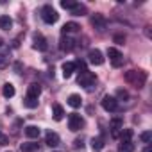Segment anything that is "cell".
Here are the masks:
<instances>
[{
  "instance_id": "obj_17",
  "label": "cell",
  "mask_w": 152,
  "mask_h": 152,
  "mask_svg": "<svg viewBox=\"0 0 152 152\" xmlns=\"http://www.w3.org/2000/svg\"><path fill=\"white\" fill-rule=\"evenodd\" d=\"M39 132H41V131H39L38 125H27V127H25V136H27V138H32V140H34V138H39Z\"/></svg>"
},
{
  "instance_id": "obj_24",
  "label": "cell",
  "mask_w": 152,
  "mask_h": 152,
  "mask_svg": "<svg viewBox=\"0 0 152 152\" xmlns=\"http://www.w3.org/2000/svg\"><path fill=\"white\" fill-rule=\"evenodd\" d=\"M22 152H36L38 150V143H32V141H29V143H22Z\"/></svg>"
},
{
  "instance_id": "obj_13",
  "label": "cell",
  "mask_w": 152,
  "mask_h": 152,
  "mask_svg": "<svg viewBox=\"0 0 152 152\" xmlns=\"http://www.w3.org/2000/svg\"><path fill=\"white\" fill-rule=\"evenodd\" d=\"M59 134H56V132H52V131H48L47 132V138H45V143L48 145V147H57L59 145Z\"/></svg>"
},
{
  "instance_id": "obj_2",
  "label": "cell",
  "mask_w": 152,
  "mask_h": 152,
  "mask_svg": "<svg viewBox=\"0 0 152 152\" xmlns=\"http://www.w3.org/2000/svg\"><path fill=\"white\" fill-rule=\"evenodd\" d=\"M77 83H79L81 86H84V88H90V86H93V84L97 83V75H95L93 72H90V70H83V72L79 73Z\"/></svg>"
},
{
  "instance_id": "obj_35",
  "label": "cell",
  "mask_w": 152,
  "mask_h": 152,
  "mask_svg": "<svg viewBox=\"0 0 152 152\" xmlns=\"http://www.w3.org/2000/svg\"><path fill=\"white\" fill-rule=\"evenodd\" d=\"M2 45H4V39H2V38H0V47H2Z\"/></svg>"
},
{
  "instance_id": "obj_26",
  "label": "cell",
  "mask_w": 152,
  "mask_h": 152,
  "mask_svg": "<svg viewBox=\"0 0 152 152\" xmlns=\"http://www.w3.org/2000/svg\"><path fill=\"white\" fill-rule=\"evenodd\" d=\"M77 4H79V2H75V0H61V7H63V9H68V11H72Z\"/></svg>"
},
{
  "instance_id": "obj_18",
  "label": "cell",
  "mask_w": 152,
  "mask_h": 152,
  "mask_svg": "<svg viewBox=\"0 0 152 152\" xmlns=\"http://www.w3.org/2000/svg\"><path fill=\"white\" fill-rule=\"evenodd\" d=\"M91 148H93L95 152H100V150L104 148V138H102V136L91 138Z\"/></svg>"
},
{
  "instance_id": "obj_6",
  "label": "cell",
  "mask_w": 152,
  "mask_h": 152,
  "mask_svg": "<svg viewBox=\"0 0 152 152\" xmlns=\"http://www.w3.org/2000/svg\"><path fill=\"white\" fill-rule=\"evenodd\" d=\"M107 57H109V61L113 63V66H122V63H124V56H122V52L118 50V48H107Z\"/></svg>"
},
{
  "instance_id": "obj_34",
  "label": "cell",
  "mask_w": 152,
  "mask_h": 152,
  "mask_svg": "<svg viewBox=\"0 0 152 152\" xmlns=\"http://www.w3.org/2000/svg\"><path fill=\"white\" fill-rule=\"evenodd\" d=\"M143 152H152V148H150V147H145V148H143Z\"/></svg>"
},
{
  "instance_id": "obj_23",
  "label": "cell",
  "mask_w": 152,
  "mask_h": 152,
  "mask_svg": "<svg viewBox=\"0 0 152 152\" xmlns=\"http://www.w3.org/2000/svg\"><path fill=\"white\" fill-rule=\"evenodd\" d=\"M86 6H83V4H77V6H75L73 9H72V15L73 16H83V15H86Z\"/></svg>"
},
{
  "instance_id": "obj_20",
  "label": "cell",
  "mask_w": 152,
  "mask_h": 152,
  "mask_svg": "<svg viewBox=\"0 0 152 152\" xmlns=\"http://www.w3.org/2000/svg\"><path fill=\"white\" fill-rule=\"evenodd\" d=\"M11 27H13V20H11L7 15L0 16V29H4V31H9Z\"/></svg>"
},
{
  "instance_id": "obj_33",
  "label": "cell",
  "mask_w": 152,
  "mask_h": 152,
  "mask_svg": "<svg viewBox=\"0 0 152 152\" xmlns=\"http://www.w3.org/2000/svg\"><path fill=\"white\" fill-rule=\"evenodd\" d=\"M73 147H75V148H83V147H84V143H83V140H81V138H77V140H75V141H73Z\"/></svg>"
},
{
  "instance_id": "obj_25",
  "label": "cell",
  "mask_w": 152,
  "mask_h": 152,
  "mask_svg": "<svg viewBox=\"0 0 152 152\" xmlns=\"http://www.w3.org/2000/svg\"><path fill=\"white\" fill-rule=\"evenodd\" d=\"M132 150H134V143L132 141L120 143V147H118V152H132Z\"/></svg>"
},
{
  "instance_id": "obj_31",
  "label": "cell",
  "mask_w": 152,
  "mask_h": 152,
  "mask_svg": "<svg viewBox=\"0 0 152 152\" xmlns=\"http://www.w3.org/2000/svg\"><path fill=\"white\" fill-rule=\"evenodd\" d=\"M115 41H116L118 45H124V41H125V36H122V34H116V36H115Z\"/></svg>"
},
{
  "instance_id": "obj_19",
  "label": "cell",
  "mask_w": 152,
  "mask_h": 152,
  "mask_svg": "<svg viewBox=\"0 0 152 152\" xmlns=\"http://www.w3.org/2000/svg\"><path fill=\"white\" fill-rule=\"evenodd\" d=\"M68 104H70L72 107H81V104H83V99H81V95H77V93L70 95V97H68Z\"/></svg>"
},
{
  "instance_id": "obj_16",
  "label": "cell",
  "mask_w": 152,
  "mask_h": 152,
  "mask_svg": "<svg viewBox=\"0 0 152 152\" xmlns=\"http://www.w3.org/2000/svg\"><path fill=\"white\" fill-rule=\"evenodd\" d=\"M52 115H54V120H56V122H61L63 116H64V109H63V106L54 104V106H52Z\"/></svg>"
},
{
  "instance_id": "obj_29",
  "label": "cell",
  "mask_w": 152,
  "mask_h": 152,
  "mask_svg": "<svg viewBox=\"0 0 152 152\" xmlns=\"http://www.w3.org/2000/svg\"><path fill=\"white\" fill-rule=\"evenodd\" d=\"M9 64V57H7V54H0V68H6Z\"/></svg>"
},
{
  "instance_id": "obj_11",
  "label": "cell",
  "mask_w": 152,
  "mask_h": 152,
  "mask_svg": "<svg viewBox=\"0 0 152 152\" xmlns=\"http://www.w3.org/2000/svg\"><path fill=\"white\" fill-rule=\"evenodd\" d=\"M61 50H64V52H72L73 48H75V39L73 38H70V36H64L63 34V38H61Z\"/></svg>"
},
{
  "instance_id": "obj_22",
  "label": "cell",
  "mask_w": 152,
  "mask_h": 152,
  "mask_svg": "<svg viewBox=\"0 0 152 152\" xmlns=\"http://www.w3.org/2000/svg\"><path fill=\"white\" fill-rule=\"evenodd\" d=\"M120 143H127V141H131V138H132V129H122V132H120Z\"/></svg>"
},
{
  "instance_id": "obj_7",
  "label": "cell",
  "mask_w": 152,
  "mask_h": 152,
  "mask_svg": "<svg viewBox=\"0 0 152 152\" xmlns=\"http://www.w3.org/2000/svg\"><path fill=\"white\" fill-rule=\"evenodd\" d=\"M102 107H104L106 111L113 113V111H116V109H118V102H116V99H115V97L106 95V97L102 99Z\"/></svg>"
},
{
  "instance_id": "obj_32",
  "label": "cell",
  "mask_w": 152,
  "mask_h": 152,
  "mask_svg": "<svg viewBox=\"0 0 152 152\" xmlns=\"http://www.w3.org/2000/svg\"><path fill=\"white\" fill-rule=\"evenodd\" d=\"M116 95H118V99H127V97H129V93H127L125 90H118Z\"/></svg>"
},
{
  "instance_id": "obj_14",
  "label": "cell",
  "mask_w": 152,
  "mask_h": 152,
  "mask_svg": "<svg viewBox=\"0 0 152 152\" xmlns=\"http://www.w3.org/2000/svg\"><path fill=\"white\" fill-rule=\"evenodd\" d=\"M39 93H41V86H39V84H36V83L29 84V88H27V97H31V99H38Z\"/></svg>"
},
{
  "instance_id": "obj_9",
  "label": "cell",
  "mask_w": 152,
  "mask_h": 152,
  "mask_svg": "<svg viewBox=\"0 0 152 152\" xmlns=\"http://www.w3.org/2000/svg\"><path fill=\"white\" fill-rule=\"evenodd\" d=\"M109 129H111L113 138H118L120 132H122V129H124V122H122L120 118H113V120L109 122Z\"/></svg>"
},
{
  "instance_id": "obj_30",
  "label": "cell",
  "mask_w": 152,
  "mask_h": 152,
  "mask_svg": "<svg viewBox=\"0 0 152 152\" xmlns=\"http://www.w3.org/2000/svg\"><path fill=\"white\" fill-rule=\"evenodd\" d=\"M0 145H2V147H4V145H9V138H7L4 132H0Z\"/></svg>"
},
{
  "instance_id": "obj_27",
  "label": "cell",
  "mask_w": 152,
  "mask_h": 152,
  "mask_svg": "<svg viewBox=\"0 0 152 152\" xmlns=\"http://www.w3.org/2000/svg\"><path fill=\"white\" fill-rule=\"evenodd\" d=\"M23 106H25V107H29V109H34V107H38V99L25 97V100H23Z\"/></svg>"
},
{
  "instance_id": "obj_28",
  "label": "cell",
  "mask_w": 152,
  "mask_h": 152,
  "mask_svg": "<svg viewBox=\"0 0 152 152\" xmlns=\"http://www.w3.org/2000/svg\"><path fill=\"white\" fill-rule=\"evenodd\" d=\"M140 140H141L143 143H150V140H152V132H150V131L141 132V134H140Z\"/></svg>"
},
{
  "instance_id": "obj_10",
  "label": "cell",
  "mask_w": 152,
  "mask_h": 152,
  "mask_svg": "<svg viewBox=\"0 0 152 152\" xmlns=\"http://www.w3.org/2000/svg\"><path fill=\"white\" fill-rule=\"evenodd\" d=\"M36 50H39V52H45L47 48H48V45H47V39L43 38V34H39V32H36L34 34V45H32Z\"/></svg>"
},
{
  "instance_id": "obj_15",
  "label": "cell",
  "mask_w": 152,
  "mask_h": 152,
  "mask_svg": "<svg viewBox=\"0 0 152 152\" xmlns=\"http://www.w3.org/2000/svg\"><path fill=\"white\" fill-rule=\"evenodd\" d=\"M75 68H77V66H75V63H72V61H70V63H64V64H63V77H64V79H70L72 73L75 72Z\"/></svg>"
},
{
  "instance_id": "obj_1",
  "label": "cell",
  "mask_w": 152,
  "mask_h": 152,
  "mask_svg": "<svg viewBox=\"0 0 152 152\" xmlns=\"http://www.w3.org/2000/svg\"><path fill=\"white\" fill-rule=\"evenodd\" d=\"M124 79H125L127 84H131V86H134V88L140 90V88H143L145 83H147V73L141 72V70H129V72H125Z\"/></svg>"
},
{
  "instance_id": "obj_5",
  "label": "cell",
  "mask_w": 152,
  "mask_h": 152,
  "mask_svg": "<svg viewBox=\"0 0 152 152\" xmlns=\"http://www.w3.org/2000/svg\"><path fill=\"white\" fill-rule=\"evenodd\" d=\"M88 61L91 63V64H95V66H100V64H104V54L99 50V48H91L90 52H88Z\"/></svg>"
},
{
  "instance_id": "obj_12",
  "label": "cell",
  "mask_w": 152,
  "mask_h": 152,
  "mask_svg": "<svg viewBox=\"0 0 152 152\" xmlns=\"http://www.w3.org/2000/svg\"><path fill=\"white\" fill-rule=\"evenodd\" d=\"M61 31H63L64 36H68V34H72V32H79V31H81V25H79V23H75V22H68V23L63 25Z\"/></svg>"
},
{
  "instance_id": "obj_3",
  "label": "cell",
  "mask_w": 152,
  "mask_h": 152,
  "mask_svg": "<svg viewBox=\"0 0 152 152\" xmlns=\"http://www.w3.org/2000/svg\"><path fill=\"white\" fill-rule=\"evenodd\" d=\"M41 18H43L45 23H56V22L59 20V15H57V11H56L52 6H43V9H41Z\"/></svg>"
},
{
  "instance_id": "obj_21",
  "label": "cell",
  "mask_w": 152,
  "mask_h": 152,
  "mask_svg": "<svg viewBox=\"0 0 152 152\" xmlns=\"http://www.w3.org/2000/svg\"><path fill=\"white\" fill-rule=\"evenodd\" d=\"M2 93H4V97H6V99H11V97H15L16 90H15V86H13L11 83H6V84H4V90H2Z\"/></svg>"
},
{
  "instance_id": "obj_8",
  "label": "cell",
  "mask_w": 152,
  "mask_h": 152,
  "mask_svg": "<svg viewBox=\"0 0 152 152\" xmlns=\"http://www.w3.org/2000/svg\"><path fill=\"white\" fill-rule=\"evenodd\" d=\"M91 25H93L99 32H104L107 22H106V18H104L102 15H93V16H91Z\"/></svg>"
},
{
  "instance_id": "obj_4",
  "label": "cell",
  "mask_w": 152,
  "mask_h": 152,
  "mask_svg": "<svg viewBox=\"0 0 152 152\" xmlns=\"http://www.w3.org/2000/svg\"><path fill=\"white\" fill-rule=\"evenodd\" d=\"M68 127H70V131H81L83 127H84V120H83V116L81 115H77V113H72V115H68Z\"/></svg>"
}]
</instances>
